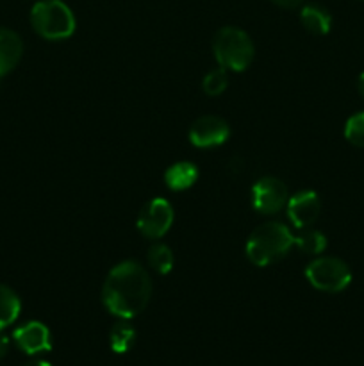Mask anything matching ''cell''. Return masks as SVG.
Returning <instances> with one entry per match:
<instances>
[{
  "mask_svg": "<svg viewBox=\"0 0 364 366\" xmlns=\"http://www.w3.org/2000/svg\"><path fill=\"white\" fill-rule=\"evenodd\" d=\"M152 295V281L141 264L123 261L106 277L102 302L106 310L121 320H131L145 311Z\"/></svg>",
  "mask_w": 364,
  "mask_h": 366,
  "instance_id": "6da1fadb",
  "label": "cell"
},
{
  "mask_svg": "<svg viewBox=\"0 0 364 366\" xmlns=\"http://www.w3.org/2000/svg\"><path fill=\"white\" fill-rule=\"evenodd\" d=\"M295 247V236L285 225L268 222L259 225L246 242V257L256 267H268L288 256Z\"/></svg>",
  "mask_w": 364,
  "mask_h": 366,
  "instance_id": "7a4b0ae2",
  "label": "cell"
},
{
  "mask_svg": "<svg viewBox=\"0 0 364 366\" xmlns=\"http://www.w3.org/2000/svg\"><path fill=\"white\" fill-rule=\"evenodd\" d=\"M31 25L46 41H61L75 32V16L63 0H39L31 11Z\"/></svg>",
  "mask_w": 364,
  "mask_h": 366,
  "instance_id": "3957f363",
  "label": "cell"
},
{
  "mask_svg": "<svg viewBox=\"0 0 364 366\" xmlns=\"http://www.w3.org/2000/svg\"><path fill=\"white\" fill-rule=\"evenodd\" d=\"M213 52L221 68L245 71L252 64L256 46L245 31L238 27H223L214 36Z\"/></svg>",
  "mask_w": 364,
  "mask_h": 366,
  "instance_id": "277c9868",
  "label": "cell"
},
{
  "mask_svg": "<svg viewBox=\"0 0 364 366\" xmlns=\"http://www.w3.org/2000/svg\"><path fill=\"white\" fill-rule=\"evenodd\" d=\"M305 277L309 285L320 292L339 293L352 282V272L345 261L325 256L307 264Z\"/></svg>",
  "mask_w": 364,
  "mask_h": 366,
  "instance_id": "5b68a950",
  "label": "cell"
},
{
  "mask_svg": "<svg viewBox=\"0 0 364 366\" xmlns=\"http://www.w3.org/2000/svg\"><path fill=\"white\" fill-rule=\"evenodd\" d=\"M173 224V207L168 200L153 199L146 204L138 217V231L148 239H159Z\"/></svg>",
  "mask_w": 364,
  "mask_h": 366,
  "instance_id": "8992f818",
  "label": "cell"
},
{
  "mask_svg": "<svg viewBox=\"0 0 364 366\" xmlns=\"http://www.w3.org/2000/svg\"><path fill=\"white\" fill-rule=\"evenodd\" d=\"M289 193L284 182L277 177H263L252 188V204L261 214H277L288 206Z\"/></svg>",
  "mask_w": 364,
  "mask_h": 366,
  "instance_id": "52a82bcc",
  "label": "cell"
},
{
  "mask_svg": "<svg viewBox=\"0 0 364 366\" xmlns=\"http://www.w3.org/2000/svg\"><path fill=\"white\" fill-rule=\"evenodd\" d=\"M231 136L228 124L220 117H200L193 122L189 129V142L198 149H211V147H220Z\"/></svg>",
  "mask_w": 364,
  "mask_h": 366,
  "instance_id": "ba28073f",
  "label": "cell"
},
{
  "mask_svg": "<svg viewBox=\"0 0 364 366\" xmlns=\"http://www.w3.org/2000/svg\"><path fill=\"white\" fill-rule=\"evenodd\" d=\"M13 342L16 343L21 352L29 356L49 352L52 349V340H50V331L41 322H27L21 327L13 332Z\"/></svg>",
  "mask_w": 364,
  "mask_h": 366,
  "instance_id": "9c48e42d",
  "label": "cell"
},
{
  "mask_svg": "<svg viewBox=\"0 0 364 366\" xmlns=\"http://www.w3.org/2000/svg\"><path fill=\"white\" fill-rule=\"evenodd\" d=\"M288 217L296 229H307L318 220L321 211L320 199L314 192H300L289 197Z\"/></svg>",
  "mask_w": 364,
  "mask_h": 366,
  "instance_id": "30bf717a",
  "label": "cell"
},
{
  "mask_svg": "<svg viewBox=\"0 0 364 366\" xmlns=\"http://www.w3.org/2000/svg\"><path fill=\"white\" fill-rule=\"evenodd\" d=\"M24 54V43L14 31L0 27V77L16 68Z\"/></svg>",
  "mask_w": 364,
  "mask_h": 366,
  "instance_id": "8fae6325",
  "label": "cell"
},
{
  "mask_svg": "<svg viewBox=\"0 0 364 366\" xmlns=\"http://www.w3.org/2000/svg\"><path fill=\"white\" fill-rule=\"evenodd\" d=\"M300 21L303 29L314 36H325L332 27V16L325 7L318 4H309L300 11Z\"/></svg>",
  "mask_w": 364,
  "mask_h": 366,
  "instance_id": "7c38bea8",
  "label": "cell"
},
{
  "mask_svg": "<svg viewBox=\"0 0 364 366\" xmlns=\"http://www.w3.org/2000/svg\"><path fill=\"white\" fill-rule=\"evenodd\" d=\"M198 179V170L189 161H181V163L171 164L164 174V182L173 192H184V189L191 188Z\"/></svg>",
  "mask_w": 364,
  "mask_h": 366,
  "instance_id": "4fadbf2b",
  "label": "cell"
},
{
  "mask_svg": "<svg viewBox=\"0 0 364 366\" xmlns=\"http://www.w3.org/2000/svg\"><path fill=\"white\" fill-rule=\"evenodd\" d=\"M21 302L16 293L6 285H0V329H6L7 325L14 324L20 317Z\"/></svg>",
  "mask_w": 364,
  "mask_h": 366,
  "instance_id": "5bb4252c",
  "label": "cell"
},
{
  "mask_svg": "<svg viewBox=\"0 0 364 366\" xmlns=\"http://www.w3.org/2000/svg\"><path fill=\"white\" fill-rule=\"evenodd\" d=\"M136 342V329L127 320H121L113 325L109 335V343L113 352L125 354L132 349Z\"/></svg>",
  "mask_w": 364,
  "mask_h": 366,
  "instance_id": "9a60e30c",
  "label": "cell"
},
{
  "mask_svg": "<svg viewBox=\"0 0 364 366\" xmlns=\"http://www.w3.org/2000/svg\"><path fill=\"white\" fill-rule=\"evenodd\" d=\"M146 259H148V264L157 272V274L164 275L170 274L171 268H173V252L168 245L164 243H156L148 249V254H146Z\"/></svg>",
  "mask_w": 364,
  "mask_h": 366,
  "instance_id": "2e32d148",
  "label": "cell"
},
{
  "mask_svg": "<svg viewBox=\"0 0 364 366\" xmlns=\"http://www.w3.org/2000/svg\"><path fill=\"white\" fill-rule=\"evenodd\" d=\"M295 245L309 256H318L327 249V238L316 229H305L300 236L295 238Z\"/></svg>",
  "mask_w": 364,
  "mask_h": 366,
  "instance_id": "e0dca14e",
  "label": "cell"
},
{
  "mask_svg": "<svg viewBox=\"0 0 364 366\" xmlns=\"http://www.w3.org/2000/svg\"><path fill=\"white\" fill-rule=\"evenodd\" d=\"M228 86V75L225 68H216V70H211L209 74L203 77L202 88L206 92V95L209 97H218L227 89Z\"/></svg>",
  "mask_w": 364,
  "mask_h": 366,
  "instance_id": "ac0fdd59",
  "label": "cell"
},
{
  "mask_svg": "<svg viewBox=\"0 0 364 366\" xmlns=\"http://www.w3.org/2000/svg\"><path fill=\"white\" fill-rule=\"evenodd\" d=\"M345 138L352 145L364 149V111L348 118L345 125Z\"/></svg>",
  "mask_w": 364,
  "mask_h": 366,
  "instance_id": "d6986e66",
  "label": "cell"
},
{
  "mask_svg": "<svg viewBox=\"0 0 364 366\" xmlns=\"http://www.w3.org/2000/svg\"><path fill=\"white\" fill-rule=\"evenodd\" d=\"M9 345H11L9 336L4 332V329H0V360H4V357H6L7 350H9Z\"/></svg>",
  "mask_w": 364,
  "mask_h": 366,
  "instance_id": "ffe728a7",
  "label": "cell"
},
{
  "mask_svg": "<svg viewBox=\"0 0 364 366\" xmlns=\"http://www.w3.org/2000/svg\"><path fill=\"white\" fill-rule=\"evenodd\" d=\"M271 2L280 7H285V9H293V7H298L303 0H271Z\"/></svg>",
  "mask_w": 364,
  "mask_h": 366,
  "instance_id": "44dd1931",
  "label": "cell"
},
{
  "mask_svg": "<svg viewBox=\"0 0 364 366\" xmlns=\"http://www.w3.org/2000/svg\"><path fill=\"white\" fill-rule=\"evenodd\" d=\"M357 89H359L360 97L364 99V71L359 75V81H357Z\"/></svg>",
  "mask_w": 364,
  "mask_h": 366,
  "instance_id": "7402d4cb",
  "label": "cell"
},
{
  "mask_svg": "<svg viewBox=\"0 0 364 366\" xmlns=\"http://www.w3.org/2000/svg\"><path fill=\"white\" fill-rule=\"evenodd\" d=\"M24 366H52L49 361H43V360H34V361H29Z\"/></svg>",
  "mask_w": 364,
  "mask_h": 366,
  "instance_id": "603a6c76",
  "label": "cell"
}]
</instances>
